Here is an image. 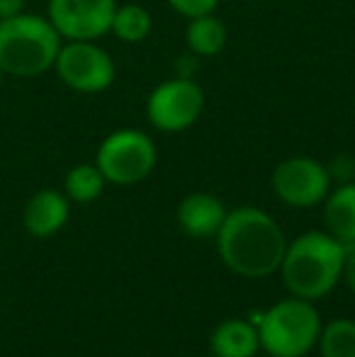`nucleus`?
<instances>
[{
  "instance_id": "16",
  "label": "nucleus",
  "mask_w": 355,
  "mask_h": 357,
  "mask_svg": "<svg viewBox=\"0 0 355 357\" xmlns=\"http://www.w3.org/2000/svg\"><path fill=\"white\" fill-rule=\"evenodd\" d=\"M105 175L100 173V168L95 163H81L76 168L68 170L66 175V197L71 202L88 204L103 195L105 190Z\"/></svg>"
},
{
  "instance_id": "9",
  "label": "nucleus",
  "mask_w": 355,
  "mask_h": 357,
  "mask_svg": "<svg viewBox=\"0 0 355 357\" xmlns=\"http://www.w3.org/2000/svg\"><path fill=\"white\" fill-rule=\"evenodd\" d=\"M114 10L117 0H49V22L61 39L95 42L109 32Z\"/></svg>"
},
{
  "instance_id": "6",
  "label": "nucleus",
  "mask_w": 355,
  "mask_h": 357,
  "mask_svg": "<svg viewBox=\"0 0 355 357\" xmlns=\"http://www.w3.org/2000/svg\"><path fill=\"white\" fill-rule=\"evenodd\" d=\"M204 109V90L192 78L176 75L151 90L146 117L158 132L176 134L190 129Z\"/></svg>"
},
{
  "instance_id": "20",
  "label": "nucleus",
  "mask_w": 355,
  "mask_h": 357,
  "mask_svg": "<svg viewBox=\"0 0 355 357\" xmlns=\"http://www.w3.org/2000/svg\"><path fill=\"white\" fill-rule=\"evenodd\" d=\"M22 8H24V0H0V20L20 15Z\"/></svg>"
},
{
  "instance_id": "10",
  "label": "nucleus",
  "mask_w": 355,
  "mask_h": 357,
  "mask_svg": "<svg viewBox=\"0 0 355 357\" xmlns=\"http://www.w3.org/2000/svg\"><path fill=\"white\" fill-rule=\"evenodd\" d=\"M71 207L68 197L59 190H39L24 207V229L34 238H49L66 226Z\"/></svg>"
},
{
  "instance_id": "12",
  "label": "nucleus",
  "mask_w": 355,
  "mask_h": 357,
  "mask_svg": "<svg viewBox=\"0 0 355 357\" xmlns=\"http://www.w3.org/2000/svg\"><path fill=\"white\" fill-rule=\"evenodd\" d=\"M214 357H256L261 350V338L253 321L227 319L214 328L209 338Z\"/></svg>"
},
{
  "instance_id": "17",
  "label": "nucleus",
  "mask_w": 355,
  "mask_h": 357,
  "mask_svg": "<svg viewBox=\"0 0 355 357\" xmlns=\"http://www.w3.org/2000/svg\"><path fill=\"white\" fill-rule=\"evenodd\" d=\"M319 348L322 357H355V321L336 319L322 326Z\"/></svg>"
},
{
  "instance_id": "19",
  "label": "nucleus",
  "mask_w": 355,
  "mask_h": 357,
  "mask_svg": "<svg viewBox=\"0 0 355 357\" xmlns=\"http://www.w3.org/2000/svg\"><path fill=\"white\" fill-rule=\"evenodd\" d=\"M343 248H346V260H343V278H346L348 287H351V291L355 294V241H351V243H343Z\"/></svg>"
},
{
  "instance_id": "14",
  "label": "nucleus",
  "mask_w": 355,
  "mask_h": 357,
  "mask_svg": "<svg viewBox=\"0 0 355 357\" xmlns=\"http://www.w3.org/2000/svg\"><path fill=\"white\" fill-rule=\"evenodd\" d=\"M185 42L195 56H217L227 47V27L212 13L199 15L185 27Z\"/></svg>"
},
{
  "instance_id": "5",
  "label": "nucleus",
  "mask_w": 355,
  "mask_h": 357,
  "mask_svg": "<svg viewBox=\"0 0 355 357\" xmlns=\"http://www.w3.org/2000/svg\"><path fill=\"white\" fill-rule=\"evenodd\" d=\"M95 165L112 185L142 183L156 165V146L139 129H117L98 146Z\"/></svg>"
},
{
  "instance_id": "7",
  "label": "nucleus",
  "mask_w": 355,
  "mask_h": 357,
  "mask_svg": "<svg viewBox=\"0 0 355 357\" xmlns=\"http://www.w3.org/2000/svg\"><path fill=\"white\" fill-rule=\"evenodd\" d=\"M56 75L76 93H103L114 83V61L95 42H66L54 61Z\"/></svg>"
},
{
  "instance_id": "2",
  "label": "nucleus",
  "mask_w": 355,
  "mask_h": 357,
  "mask_svg": "<svg viewBox=\"0 0 355 357\" xmlns=\"http://www.w3.org/2000/svg\"><path fill=\"white\" fill-rule=\"evenodd\" d=\"M346 248L328 231H307L287 243L280 273L294 296L317 301L343 278Z\"/></svg>"
},
{
  "instance_id": "1",
  "label": "nucleus",
  "mask_w": 355,
  "mask_h": 357,
  "mask_svg": "<svg viewBox=\"0 0 355 357\" xmlns=\"http://www.w3.org/2000/svg\"><path fill=\"white\" fill-rule=\"evenodd\" d=\"M217 248L232 273L256 280L278 273L287 241L270 214L256 207H241L227 212L217 231Z\"/></svg>"
},
{
  "instance_id": "18",
  "label": "nucleus",
  "mask_w": 355,
  "mask_h": 357,
  "mask_svg": "<svg viewBox=\"0 0 355 357\" xmlns=\"http://www.w3.org/2000/svg\"><path fill=\"white\" fill-rule=\"evenodd\" d=\"M178 15L183 17L192 20V17H199V15H209L217 10L219 0H166Z\"/></svg>"
},
{
  "instance_id": "21",
  "label": "nucleus",
  "mask_w": 355,
  "mask_h": 357,
  "mask_svg": "<svg viewBox=\"0 0 355 357\" xmlns=\"http://www.w3.org/2000/svg\"><path fill=\"white\" fill-rule=\"evenodd\" d=\"M3 75H5V73H3V71H0V85H3Z\"/></svg>"
},
{
  "instance_id": "15",
  "label": "nucleus",
  "mask_w": 355,
  "mask_h": 357,
  "mask_svg": "<svg viewBox=\"0 0 355 357\" xmlns=\"http://www.w3.org/2000/svg\"><path fill=\"white\" fill-rule=\"evenodd\" d=\"M109 32L127 44H139L151 34V15H149L146 8H142L137 3L117 5Z\"/></svg>"
},
{
  "instance_id": "4",
  "label": "nucleus",
  "mask_w": 355,
  "mask_h": 357,
  "mask_svg": "<svg viewBox=\"0 0 355 357\" xmlns=\"http://www.w3.org/2000/svg\"><path fill=\"white\" fill-rule=\"evenodd\" d=\"M261 348L270 357H304L319 343L322 316L312 301L282 299L253 319Z\"/></svg>"
},
{
  "instance_id": "13",
  "label": "nucleus",
  "mask_w": 355,
  "mask_h": 357,
  "mask_svg": "<svg viewBox=\"0 0 355 357\" xmlns=\"http://www.w3.org/2000/svg\"><path fill=\"white\" fill-rule=\"evenodd\" d=\"M324 219L333 238L341 243L355 241V183H343L338 190L326 195Z\"/></svg>"
},
{
  "instance_id": "3",
  "label": "nucleus",
  "mask_w": 355,
  "mask_h": 357,
  "mask_svg": "<svg viewBox=\"0 0 355 357\" xmlns=\"http://www.w3.org/2000/svg\"><path fill=\"white\" fill-rule=\"evenodd\" d=\"M61 44V34L49 17L20 13L0 20V71L17 78L47 73Z\"/></svg>"
},
{
  "instance_id": "8",
  "label": "nucleus",
  "mask_w": 355,
  "mask_h": 357,
  "mask_svg": "<svg viewBox=\"0 0 355 357\" xmlns=\"http://www.w3.org/2000/svg\"><path fill=\"white\" fill-rule=\"evenodd\" d=\"M270 183H273V192L285 204L307 209L326 199L331 188V173L326 165L309 155H292L275 165Z\"/></svg>"
},
{
  "instance_id": "11",
  "label": "nucleus",
  "mask_w": 355,
  "mask_h": 357,
  "mask_svg": "<svg viewBox=\"0 0 355 357\" xmlns=\"http://www.w3.org/2000/svg\"><path fill=\"white\" fill-rule=\"evenodd\" d=\"M178 226L192 238H209L217 236L222 229L224 219H227V209H224L222 199L207 192H192L178 204L176 212Z\"/></svg>"
}]
</instances>
